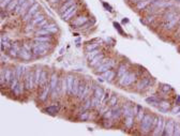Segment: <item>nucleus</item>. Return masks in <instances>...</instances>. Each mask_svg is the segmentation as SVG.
I'll return each instance as SVG.
<instances>
[{
	"mask_svg": "<svg viewBox=\"0 0 180 136\" xmlns=\"http://www.w3.org/2000/svg\"><path fill=\"white\" fill-rule=\"evenodd\" d=\"M50 48H52V43H44L39 41H34L32 43V53L34 56H45L50 53Z\"/></svg>",
	"mask_w": 180,
	"mask_h": 136,
	"instance_id": "1",
	"label": "nucleus"
},
{
	"mask_svg": "<svg viewBox=\"0 0 180 136\" xmlns=\"http://www.w3.org/2000/svg\"><path fill=\"white\" fill-rule=\"evenodd\" d=\"M153 115L151 114H145L144 118L142 119V121L140 122V130L142 134L147 135L151 133L152 131V121H153Z\"/></svg>",
	"mask_w": 180,
	"mask_h": 136,
	"instance_id": "2",
	"label": "nucleus"
},
{
	"mask_svg": "<svg viewBox=\"0 0 180 136\" xmlns=\"http://www.w3.org/2000/svg\"><path fill=\"white\" fill-rule=\"evenodd\" d=\"M135 82H137L136 73H134V72H129V71H128L127 73H124L120 78H118L117 84H118L120 87H128V86L133 85Z\"/></svg>",
	"mask_w": 180,
	"mask_h": 136,
	"instance_id": "3",
	"label": "nucleus"
},
{
	"mask_svg": "<svg viewBox=\"0 0 180 136\" xmlns=\"http://www.w3.org/2000/svg\"><path fill=\"white\" fill-rule=\"evenodd\" d=\"M24 84H25V88L28 91H31L36 87V83H34V71L27 70L26 74L24 76Z\"/></svg>",
	"mask_w": 180,
	"mask_h": 136,
	"instance_id": "4",
	"label": "nucleus"
},
{
	"mask_svg": "<svg viewBox=\"0 0 180 136\" xmlns=\"http://www.w3.org/2000/svg\"><path fill=\"white\" fill-rule=\"evenodd\" d=\"M152 85V78L150 76H147V77H143V78H140L138 82H137L136 86H135V89L140 92V91H144V90H147L149 89L150 87Z\"/></svg>",
	"mask_w": 180,
	"mask_h": 136,
	"instance_id": "5",
	"label": "nucleus"
},
{
	"mask_svg": "<svg viewBox=\"0 0 180 136\" xmlns=\"http://www.w3.org/2000/svg\"><path fill=\"white\" fill-rule=\"evenodd\" d=\"M114 66H115V60L114 59H105L104 58L103 62L101 63L100 66H97L96 68V73H103L105 71H108L110 69H113Z\"/></svg>",
	"mask_w": 180,
	"mask_h": 136,
	"instance_id": "6",
	"label": "nucleus"
},
{
	"mask_svg": "<svg viewBox=\"0 0 180 136\" xmlns=\"http://www.w3.org/2000/svg\"><path fill=\"white\" fill-rule=\"evenodd\" d=\"M165 124H166V119H164L162 116H159V120H158L157 126H156V128L151 131L150 134L153 135V136L163 135L164 129H165Z\"/></svg>",
	"mask_w": 180,
	"mask_h": 136,
	"instance_id": "7",
	"label": "nucleus"
},
{
	"mask_svg": "<svg viewBox=\"0 0 180 136\" xmlns=\"http://www.w3.org/2000/svg\"><path fill=\"white\" fill-rule=\"evenodd\" d=\"M39 11H40V4L36 2V3H33L32 6H31V7L29 8L28 12H27V13L24 15L23 22H25V23H29L30 20H32V17H33L34 14H37Z\"/></svg>",
	"mask_w": 180,
	"mask_h": 136,
	"instance_id": "8",
	"label": "nucleus"
},
{
	"mask_svg": "<svg viewBox=\"0 0 180 136\" xmlns=\"http://www.w3.org/2000/svg\"><path fill=\"white\" fill-rule=\"evenodd\" d=\"M180 20V14H178L174 20H170V22H163L161 27H162V29L164 31H173L177 26H178V23H179Z\"/></svg>",
	"mask_w": 180,
	"mask_h": 136,
	"instance_id": "9",
	"label": "nucleus"
},
{
	"mask_svg": "<svg viewBox=\"0 0 180 136\" xmlns=\"http://www.w3.org/2000/svg\"><path fill=\"white\" fill-rule=\"evenodd\" d=\"M77 6L76 4H74V6H72L71 8H69L64 13H62L61 14V18L63 20H70L72 17H74L75 16V14H76V12H77Z\"/></svg>",
	"mask_w": 180,
	"mask_h": 136,
	"instance_id": "10",
	"label": "nucleus"
},
{
	"mask_svg": "<svg viewBox=\"0 0 180 136\" xmlns=\"http://www.w3.org/2000/svg\"><path fill=\"white\" fill-rule=\"evenodd\" d=\"M174 131H175V120H173V119L166 120V124H165V129H164L163 135L173 136Z\"/></svg>",
	"mask_w": 180,
	"mask_h": 136,
	"instance_id": "11",
	"label": "nucleus"
},
{
	"mask_svg": "<svg viewBox=\"0 0 180 136\" xmlns=\"http://www.w3.org/2000/svg\"><path fill=\"white\" fill-rule=\"evenodd\" d=\"M178 14L179 13L177 11L172 10V9H167V10L164 11L163 15H162V20H163V22H170V20H174Z\"/></svg>",
	"mask_w": 180,
	"mask_h": 136,
	"instance_id": "12",
	"label": "nucleus"
},
{
	"mask_svg": "<svg viewBox=\"0 0 180 136\" xmlns=\"http://www.w3.org/2000/svg\"><path fill=\"white\" fill-rule=\"evenodd\" d=\"M87 22H88V16H86V15H80V16H77L74 18V20L71 23V26L80 28V27L83 26V25H85Z\"/></svg>",
	"mask_w": 180,
	"mask_h": 136,
	"instance_id": "13",
	"label": "nucleus"
},
{
	"mask_svg": "<svg viewBox=\"0 0 180 136\" xmlns=\"http://www.w3.org/2000/svg\"><path fill=\"white\" fill-rule=\"evenodd\" d=\"M67 86H68V92L67 94L69 96H73V84H74V80H75V76L73 74H68L67 76Z\"/></svg>",
	"mask_w": 180,
	"mask_h": 136,
	"instance_id": "14",
	"label": "nucleus"
},
{
	"mask_svg": "<svg viewBox=\"0 0 180 136\" xmlns=\"http://www.w3.org/2000/svg\"><path fill=\"white\" fill-rule=\"evenodd\" d=\"M156 0H140L138 2L135 3V9L137 11H143V10H146L147 8L149 7L151 3H153Z\"/></svg>",
	"mask_w": 180,
	"mask_h": 136,
	"instance_id": "15",
	"label": "nucleus"
},
{
	"mask_svg": "<svg viewBox=\"0 0 180 136\" xmlns=\"http://www.w3.org/2000/svg\"><path fill=\"white\" fill-rule=\"evenodd\" d=\"M50 83H47L45 86L42 88V91H41V94L39 96V99H40V101H42V102H45L47 100V98H48V96L50 94Z\"/></svg>",
	"mask_w": 180,
	"mask_h": 136,
	"instance_id": "16",
	"label": "nucleus"
},
{
	"mask_svg": "<svg viewBox=\"0 0 180 136\" xmlns=\"http://www.w3.org/2000/svg\"><path fill=\"white\" fill-rule=\"evenodd\" d=\"M160 112H163V113H167L168 110H170L172 108V103L170 101H167L165 99H161L160 103H159V106H158Z\"/></svg>",
	"mask_w": 180,
	"mask_h": 136,
	"instance_id": "17",
	"label": "nucleus"
},
{
	"mask_svg": "<svg viewBox=\"0 0 180 136\" xmlns=\"http://www.w3.org/2000/svg\"><path fill=\"white\" fill-rule=\"evenodd\" d=\"M104 58H105V56H104L103 53L99 54V55H97V56L94 57L92 60H90V61H89V66H92V68H97V66H99L101 63L103 62Z\"/></svg>",
	"mask_w": 180,
	"mask_h": 136,
	"instance_id": "18",
	"label": "nucleus"
},
{
	"mask_svg": "<svg viewBox=\"0 0 180 136\" xmlns=\"http://www.w3.org/2000/svg\"><path fill=\"white\" fill-rule=\"evenodd\" d=\"M112 112H113V116H112V119L113 120H119L121 117L123 116L122 107H120L118 104H117L116 106L112 107Z\"/></svg>",
	"mask_w": 180,
	"mask_h": 136,
	"instance_id": "19",
	"label": "nucleus"
},
{
	"mask_svg": "<svg viewBox=\"0 0 180 136\" xmlns=\"http://www.w3.org/2000/svg\"><path fill=\"white\" fill-rule=\"evenodd\" d=\"M58 84H59V78H58V74L57 73H52L50 78V90L54 91V90H57V87H58ZM50 91V92H52Z\"/></svg>",
	"mask_w": 180,
	"mask_h": 136,
	"instance_id": "20",
	"label": "nucleus"
},
{
	"mask_svg": "<svg viewBox=\"0 0 180 136\" xmlns=\"http://www.w3.org/2000/svg\"><path fill=\"white\" fill-rule=\"evenodd\" d=\"M134 121H135V115H134V114L128 115V116L124 117V126H126L128 130L132 129L134 126Z\"/></svg>",
	"mask_w": 180,
	"mask_h": 136,
	"instance_id": "21",
	"label": "nucleus"
},
{
	"mask_svg": "<svg viewBox=\"0 0 180 136\" xmlns=\"http://www.w3.org/2000/svg\"><path fill=\"white\" fill-rule=\"evenodd\" d=\"M74 4H76V1H75V0H67V1L62 2V6L59 8V11H58V12H59V14L61 15V14L64 13L69 8H71L72 6H74Z\"/></svg>",
	"mask_w": 180,
	"mask_h": 136,
	"instance_id": "22",
	"label": "nucleus"
},
{
	"mask_svg": "<svg viewBox=\"0 0 180 136\" xmlns=\"http://www.w3.org/2000/svg\"><path fill=\"white\" fill-rule=\"evenodd\" d=\"M101 77L104 78L105 80H107V82H113V80H115V77H116V72L110 69V70L105 71L103 73H101Z\"/></svg>",
	"mask_w": 180,
	"mask_h": 136,
	"instance_id": "23",
	"label": "nucleus"
},
{
	"mask_svg": "<svg viewBox=\"0 0 180 136\" xmlns=\"http://www.w3.org/2000/svg\"><path fill=\"white\" fill-rule=\"evenodd\" d=\"M33 3H36L34 2V0H27L26 2L20 7V13H18V15H25V14L28 12V10H29V8L32 6Z\"/></svg>",
	"mask_w": 180,
	"mask_h": 136,
	"instance_id": "24",
	"label": "nucleus"
},
{
	"mask_svg": "<svg viewBox=\"0 0 180 136\" xmlns=\"http://www.w3.org/2000/svg\"><path fill=\"white\" fill-rule=\"evenodd\" d=\"M43 20H45V16H44L43 14H42V13L40 12V11H39V12H38L37 14H34L33 17H32V20H30L29 23L32 24L33 26H37L38 24L41 23V22H42Z\"/></svg>",
	"mask_w": 180,
	"mask_h": 136,
	"instance_id": "25",
	"label": "nucleus"
},
{
	"mask_svg": "<svg viewBox=\"0 0 180 136\" xmlns=\"http://www.w3.org/2000/svg\"><path fill=\"white\" fill-rule=\"evenodd\" d=\"M18 57L24 60H30L32 58V53H30V52L25 50L24 47H22L20 50V52H18Z\"/></svg>",
	"mask_w": 180,
	"mask_h": 136,
	"instance_id": "26",
	"label": "nucleus"
},
{
	"mask_svg": "<svg viewBox=\"0 0 180 136\" xmlns=\"http://www.w3.org/2000/svg\"><path fill=\"white\" fill-rule=\"evenodd\" d=\"M25 89H26V88H25V84L22 83V82H20V83H18V85H17V86L15 87L13 90H12V92H13L16 96H20V94H23V93H24Z\"/></svg>",
	"mask_w": 180,
	"mask_h": 136,
	"instance_id": "27",
	"label": "nucleus"
},
{
	"mask_svg": "<svg viewBox=\"0 0 180 136\" xmlns=\"http://www.w3.org/2000/svg\"><path fill=\"white\" fill-rule=\"evenodd\" d=\"M33 40L39 41V42H44V43H53L54 39L52 38V36H36Z\"/></svg>",
	"mask_w": 180,
	"mask_h": 136,
	"instance_id": "28",
	"label": "nucleus"
},
{
	"mask_svg": "<svg viewBox=\"0 0 180 136\" xmlns=\"http://www.w3.org/2000/svg\"><path fill=\"white\" fill-rule=\"evenodd\" d=\"M160 101H161L160 98H159V96H150V98H147V99H146L147 103H149L150 105H152V106H156V107L159 106V103H160Z\"/></svg>",
	"mask_w": 180,
	"mask_h": 136,
	"instance_id": "29",
	"label": "nucleus"
},
{
	"mask_svg": "<svg viewBox=\"0 0 180 136\" xmlns=\"http://www.w3.org/2000/svg\"><path fill=\"white\" fill-rule=\"evenodd\" d=\"M92 89H93V93H92V96H96V98H98V99H102V96H103V94H104V91L101 87H99V86H93L92 87Z\"/></svg>",
	"mask_w": 180,
	"mask_h": 136,
	"instance_id": "30",
	"label": "nucleus"
},
{
	"mask_svg": "<svg viewBox=\"0 0 180 136\" xmlns=\"http://www.w3.org/2000/svg\"><path fill=\"white\" fill-rule=\"evenodd\" d=\"M12 75H13V69H9V68H7V69H6V72H4V76H6V85H7V86H10L11 82H12Z\"/></svg>",
	"mask_w": 180,
	"mask_h": 136,
	"instance_id": "31",
	"label": "nucleus"
},
{
	"mask_svg": "<svg viewBox=\"0 0 180 136\" xmlns=\"http://www.w3.org/2000/svg\"><path fill=\"white\" fill-rule=\"evenodd\" d=\"M127 72H128V66L126 64H120L116 71V77L117 78H120L124 73H127Z\"/></svg>",
	"mask_w": 180,
	"mask_h": 136,
	"instance_id": "32",
	"label": "nucleus"
},
{
	"mask_svg": "<svg viewBox=\"0 0 180 136\" xmlns=\"http://www.w3.org/2000/svg\"><path fill=\"white\" fill-rule=\"evenodd\" d=\"M42 69L38 66L37 69L34 70V83H36V87H39V84H40L41 80V75H42Z\"/></svg>",
	"mask_w": 180,
	"mask_h": 136,
	"instance_id": "33",
	"label": "nucleus"
},
{
	"mask_svg": "<svg viewBox=\"0 0 180 136\" xmlns=\"http://www.w3.org/2000/svg\"><path fill=\"white\" fill-rule=\"evenodd\" d=\"M47 78H48V73H47L46 71H42V75H41V80H40V84H39V87L40 88H43L45 85H46L47 83H50L48 80H47Z\"/></svg>",
	"mask_w": 180,
	"mask_h": 136,
	"instance_id": "34",
	"label": "nucleus"
},
{
	"mask_svg": "<svg viewBox=\"0 0 180 136\" xmlns=\"http://www.w3.org/2000/svg\"><path fill=\"white\" fill-rule=\"evenodd\" d=\"M59 106L58 105H55V104H53V105H50V106H47L46 108H45V112H46L47 114H50V115H56L58 112H59Z\"/></svg>",
	"mask_w": 180,
	"mask_h": 136,
	"instance_id": "35",
	"label": "nucleus"
},
{
	"mask_svg": "<svg viewBox=\"0 0 180 136\" xmlns=\"http://www.w3.org/2000/svg\"><path fill=\"white\" fill-rule=\"evenodd\" d=\"M102 52H101V50H99V48H97V50H91V52H88L86 55L87 59H88V61H90V60H92L94 58V57L97 56V55H99V54H101Z\"/></svg>",
	"mask_w": 180,
	"mask_h": 136,
	"instance_id": "36",
	"label": "nucleus"
},
{
	"mask_svg": "<svg viewBox=\"0 0 180 136\" xmlns=\"http://www.w3.org/2000/svg\"><path fill=\"white\" fill-rule=\"evenodd\" d=\"M80 84V80H78V77H75V80H74V84H73V96H77V94H78Z\"/></svg>",
	"mask_w": 180,
	"mask_h": 136,
	"instance_id": "37",
	"label": "nucleus"
},
{
	"mask_svg": "<svg viewBox=\"0 0 180 136\" xmlns=\"http://www.w3.org/2000/svg\"><path fill=\"white\" fill-rule=\"evenodd\" d=\"M99 46H100V43L99 42H94V43H88L86 45V53H88V52H91V50H97V48H99Z\"/></svg>",
	"mask_w": 180,
	"mask_h": 136,
	"instance_id": "38",
	"label": "nucleus"
},
{
	"mask_svg": "<svg viewBox=\"0 0 180 136\" xmlns=\"http://www.w3.org/2000/svg\"><path fill=\"white\" fill-rule=\"evenodd\" d=\"M173 90V88L170 86V85H167V84H161V87H160V91L164 94H168Z\"/></svg>",
	"mask_w": 180,
	"mask_h": 136,
	"instance_id": "39",
	"label": "nucleus"
},
{
	"mask_svg": "<svg viewBox=\"0 0 180 136\" xmlns=\"http://www.w3.org/2000/svg\"><path fill=\"white\" fill-rule=\"evenodd\" d=\"M144 116H145V110H144L143 107L138 106V112H137L136 116H135V119H136L137 122H140L142 119L144 118Z\"/></svg>",
	"mask_w": 180,
	"mask_h": 136,
	"instance_id": "40",
	"label": "nucleus"
},
{
	"mask_svg": "<svg viewBox=\"0 0 180 136\" xmlns=\"http://www.w3.org/2000/svg\"><path fill=\"white\" fill-rule=\"evenodd\" d=\"M53 33L50 32L48 29H45V28H40L36 31V36H52Z\"/></svg>",
	"mask_w": 180,
	"mask_h": 136,
	"instance_id": "41",
	"label": "nucleus"
},
{
	"mask_svg": "<svg viewBox=\"0 0 180 136\" xmlns=\"http://www.w3.org/2000/svg\"><path fill=\"white\" fill-rule=\"evenodd\" d=\"M156 20H157V18H156V15H154V14H148V15L143 20V22L145 24H152L156 22Z\"/></svg>",
	"mask_w": 180,
	"mask_h": 136,
	"instance_id": "42",
	"label": "nucleus"
},
{
	"mask_svg": "<svg viewBox=\"0 0 180 136\" xmlns=\"http://www.w3.org/2000/svg\"><path fill=\"white\" fill-rule=\"evenodd\" d=\"M91 108H93V105H92V101L91 99H88L85 100V104L83 105V110H90Z\"/></svg>",
	"mask_w": 180,
	"mask_h": 136,
	"instance_id": "43",
	"label": "nucleus"
},
{
	"mask_svg": "<svg viewBox=\"0 0 180 136\" xmlns=\"http://www.w3.org/2000/svg\"><path fill=\"white\" fill-rule=\"evenodd\" d=\"M17 4H18V0H12L10 3H9V6L7 7V11L8 12H12V11H15V9H16Z\"/></svg>",
	"mask_w": 180,
	"mask_h": 136,
	"instance_id": "44",
	"label": "nucleus"
},
{
	"mask_svg": "<svg viewBox=\"0 0 180 136\" xmlns=\"http://www.w3.org/2000/svg\"><path fill=\"white\" fill-rule=\"evenodd\" d=\"M117 104H118V96L117 94H113L110 96V101H108V105H110V107H114L116 106Z\"/></svg>",
	"mask_w": 180,
	"mask_h": 136,
	"instance_id": "45",
	"label": "nucleus"
},
{
	"mask_svg": "<svg viewBox=\"0 0 180 136\" xmlns=\"http://www.w3.org/2000/svg\"><path fill=\"white\" fill-rule=\"evenodd\" d=\"M78 119L82 120V121H85V120L90 119V113H89V110H83V113L80 114V116H78Z\"/></svg>",
	"mask_w": 180,
	"mask_h": 136,
	"instance_id": "46",
	"label": "nucleus"
},
{
	"mask_svg": "<svg viewBox=\"0 0 180 136\" xmlns=\"http://www.w3.org/2000/svg\"><path fill=\"white\" fill-rule=\"evenodd\" d=\"M85 87H86V83L85 82H82L80 80V89H78V94H77V98L78 100L82 98V94H83L84 90H85Z\"/></svg>",
	"mask_w": 180,
	"mask_h": 136,
	"instance_id": "47",
	"label": "nucleus"
},
{
	"mask_svg": "<svg viewBox=\"0 0 180 136\" xmlns=\"http://www.w3.org/2000/svg\"><path fill=\"white\" fill-rule=\"evenodd\" d=\"M113 124H114V121L112 118H110V119H104V121H103L104 128H112Z\"/></svg>",
	"mask_w": 180,
	"mask_h": 136,
	"instance_id": "48",
	"label": "nucleus"
},
{
	"mask_svg": "<svg viewBox=\"0 0 180 136\" xmlns=\"http://www.w3.org/2000/svg\"><path fill=\"white\" fill-rule=\"evenodd\" d=\"M9 55L11 57H13V58H17L18 57V50H16L13 47H11L10 50H9Z\"/></svg>",
	"mask_w": 180,
	"mask_h": 136,
	"instance_id": "49",
	"label": "nucleus"
},
{
	"mask_svg": "<svg viewBox=\"0 0 180 136\" xmlns=\"http://www.w3.org/2000/svg\"><path fill=\"white\" fill-rule=\"evenodd\" d=\"M174 136H180V123L175 121V131H174Z\"/></svg>",
	"mask_w": 180,
	"mask_h": 136,
	"instance_id": "50",
	"label": "nucleus"
},
{
	"mask_svg": "<svg viewBox=\"0 0 180 136\" xmlns=\"http://www.w3.org/2000/svg\"><path fill=\"white\" fill-rule=\"evenodd\" d=\"M22 47H24L25 50H28V52H30V53H32V44L28 43V42H24L23 46H22ZM32 54H33V53H32Z\"/></svg>",
	"mask_w": 180,
	"mask_h": 136,
	"instance_id": "51",
	"label": "nucleus"
},
{
	"mask_svg": "<svg viewBox=\"0 0 180 136\" xmlns=\"http://www.w3.org/2000/svg\"><path fill=\"white\" fill-rule=\"evenodd\" d=\"M11 1H12V0H3V1H1V3H0V6H1V9H3V8H7Z\"/></svg>",
	"mask_w": 180,
	"mask_h": 136,
	"instance_id": "52",
	"label": "nucleus"
},
{
	"mask_svg": "<svg viewBox=\"0 0 180 136\" xmlns=\"http://www.w3.org/2000/svg\"><path fill=\"white\" fill-rule=\"evenodd\" d=\"M46 24H47V20H46V18H45V20H43L42 22H41V23L38 24L37 27H38V28H42V27H44L45 25H46Z\"/></svg>",
	"mask_w": 180,
	"mask_h": 136,
	"instance_id": "53",
	"label": "nucleus"
},
{
	"mask_svg": "<svg viewBox=\"0 0 180 136\" xmlns=\"http://www.w3.org/2000/svg\"><path fill=\"white\" fill-rule=\"evenodd\" d=\"M177 107H175V108H173L172 109V113H174V114H178V113H180V106H178V105H176Z\"/></svg>",
	"mask_w": 180,
	"mask_h": 136,
	"instance_id": "54",
	"label": "nucleus"
},
{
	"mask_svg": "<svg viewBox=\"0 0 180 136\" xmlns=\"http://www.w3.org/2000/svg\"><path fill=\"white\" fill-rule=\"evenodd\" d=\"M103 4H104V7H105V8H108V9H110V12L113 11V10H112V8H110V6H108V4H106V3H103Z\"/></svg>",
	"mask_w": 180,
	"mask_h": 136,
	"instance_id": "55",
	"label": "nucleus"
},
{
	"mask_svg": "<svg viewBox=\"0 0 180 136\" xmlns=\"http://www.w3.org/2000/svg\"><path fill=\"white\" fill-rule=\"evenodd\" d=\"M178 29H177V33H179L180 32V20H179V23H178Z\"/></svg>",
	"mask_w": 180,
	"mask_h": 136,
	"instance_id": "56",
	"label": "nucleus"
},
{
	"mask_svg": "<svg viewBox=\"0 0 180 136\" xmlns=\"http://www.w3.org/2000/svg\"><path fill=\"white\" fill-rule=\"evenodd\" d=\"M59 0H50V2H58Z\"/></svg>",
	"mask_w": 180,
	"mask_h": 136,
	"instance_id": "57",
	"label": "nucleus"
},
{
	"mask_svg": "<svg viewBox=\"0 0 180 136\" xmlns=\"http://www.w3.org/2000/svg\"><path fill=\"white\" fill-rule=\"evenodd\" d=\"M175 1H177V2H180V0H175Z\"/></svg>",
	"mask_w": 180,
	"mask_h": 136,
	"instance_id": "58",
	"label": "nucleus"
},
{
	"mask_svg": "<svg viewBox=\"0 0 180 136\" xmlns=\"http://www.w3.org/2000/svg\"><path fill=\"white\" fill-rule=\"evenodd\" d=\"M1 1H3V0H1Z\"/></svg>",
	"mask_w": 180,
	"mask_h": 136,
	"instance_id": "59",
	"label": "nucleus"
}]
</instances>
